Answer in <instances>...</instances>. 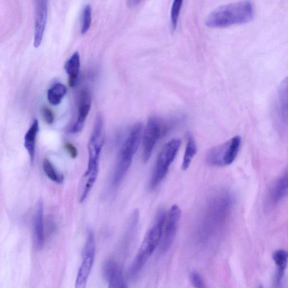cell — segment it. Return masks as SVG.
<instances>
[{"instance_id":"cell-16","label":"cell","mask_w":288,"mask_h":288,"mask_svg":"<svg viewBox=\"0 0 288 288\" xmlns=\"http://www.w3.org/2000/svg\"><path fill=\"white\" fill-rule=\"evenodd\" d=\"M81 62L78 52H75L64 65V69L69 75V86L74 87L77 84Z\"/></svg>"},{"instance_id":"cell-7","label":"cell","mask_w":288,"mask_h":288,"mask_svg":"<svg viewBox=\"0 0 288 288\" xmlns=\"http://www.w3.org/2000/svg\"><path fill=\"white\" fill-rule=\"evenodd\" d=\"M96 252L95 238L92 231H89L85 243L83 259L75 282V287L84 288L90 274Z\"/></svg>"},{"instance_id":"cell-23","label":"cell","mask_w":288,"mask_h":288,"mask_svg":"<svg viewBox=\"0 0 288 288\" xmlns=\"http://www.w3.org/2000/svg\"><path fill=\"white\" fill-rule=\"evenodd\" d=\"M183 0H174L171 9V20L173 30L177 28Z\"/></svg>"},{"instance_id":"cell-4","label":"cell","mask_w":288,"mask_h":288,"mask_svg":"<svg viewBox=\"0 0 288 288\" xmlns=\"http://www.w3.org/2000/svg\"><path fill=\"white\" fill-rule=\"evenodd\" d=\"M105 142L102 117L98 115L95 119L88 143V163L85 175L97 178L99 171V162L103 146Z\"/></svg>"},{"instance_id":"cell-17","label":"cell","mask_w":288,"mask_h":288,"mask_svg":"<svg viewBox=\"0 0 288 288\" xmlns=\"http://www.w3.org/2000/svg\"><path fill=\"white\" fill-rule=\"evenodd\" d=\"M272 258L277 268L275 278L276 286L280 287L287 266V252L284 249L276 250L273 253Z\"/></svg>"},{"instance_id":"cell-2","label":"cell","mask_w":288,"mask_h":288,"mask_svg":"<svg viewBox=\"0 0 288 288\" xmlns=\"http://www.w3.org/2000/svg\"><path fill=\"white\" fill-rule=\"evenodd\" d=\"M166 220V212L161 209L157 213L153 227L146 233L145 237L130 269L129 274L132 279L138 276L151 255L158 246L162 237L163 229Z\"/></svg>"},{"instance_id":"cell-24","label":"cell","mask_w":288,"mask_h":288,"mask_svg":"<svg viewBox=\"0 0 288 288\" xmlns=\"http://www.w3.org/2000/svg\"><path fill=\"white\" fill-rule=\"evenodd\" d=\"M190 281L193 285L196 287H206V285L202 276L199 272L193 271L190 274Z\"/></svg>"},{"instance_id":"cell-20","label":"cell","mask_w":288,"mask_h":288,"mask_svg":"<svg viewBox=\"0 0 288 288\" xmlns=\"http://www.w3.org/2000/svg\"><path fill=\"white\" fill-rule=\"evenodd\" d=\"M197 153V146L196 141L191 134H188L185 152L184 154L182 164V168L183 171H185L190 167L192 160Z\"/></svg>"},{"instance_id":"cell-8","label":"cell","mask_w":288,"mask_h":288,"mask_svg":"<svg viewBox=\"0 0 288 288\" xmlns=\"http://www.w3.org/2000/svg\"><path fill=\"white\" fill-rule=\"evenodd\" d=\"M166 127L156 117H150L143 137V158L147 162L157 141L166 131Z\"/></svg>"},{"instance_id":"cell-12","label":"cell","mask_w":288,"mask_h":288,"mask_svg":"<svg viewBox=\"0 0 288 288\" xmlns=\"http://www.w3.org/2000/svg\"><path fill=\"white\" fill-rule=\"evenodd\" d=\"M104 275L111 288H125L127 285L119 264L112 260L106 262L103 267Z\"/></svg>"},{"instance_id":"cell-11","label":"cell","mask_w":288,"mask_h":288,"mask_svg":"<svg viewBox=\"0 0 288 288\" xmlns=\"http://www.w3.org/2000/svg\"><path fill=\"white\" fill-rule=\"evenodd\" d=\"M92 98L90 93L87 89L80 92L78 102V113L76 122L72 127L70 132L77 134L83 129L85 121L90 111Z\"/></svg>"},{"instance_id":"cell-21","label":"cell","mask_w":288,"mask_h":288,"mask_svg":"<svg viewBox=\"0 0 288 288\" xmlns=\"http://www.w3.org/2000/svg\"><path fill=\"white\" fill-rule=\"evenodd\" d=\"M44 171L51 180L58 183H61L64 181V175L58 172L57 170L53 166L50 160L48 159H44L42 163Z\"/></svg>"},{"instance_id":"cell-1","label":"cell","mask_w":288,"mask_h":288,"mask_svg":"<svg viewBox=\"0 0 288 288\" xmlns=\"http://www.w3.org/2000/svg\"><path fill=\"white\" fill-rule=\"evenodd\" d=\"M254 16L251 2H240L226 5L212 12L206 20L210 28H225L251 22Z\"/></svg>"},{"instance_id":"cell-14","label":"cell","mask_w":288,"mask_h":288,"mask_svg":"<svg viewBox=\"0 0 288 288\" xmlns=\"http://www.w3.org/2000/svg\"><path fill=\"white\" fill-rule=\"evenodd\" d=\"M288 178L287 171L282 174L273 183L268 194V204L275 206L278 204L287 195Z\"/></svg>"},{"instance_id":"cell-22","label":"cell","mask_w":288,"mask_h":288,"mask_svg":"<svg viewBox=\"0 0 288 288\" xmlns=\"http://www.w3.org/2000/svg\"><path fill=\"white\" fill-rule=\"evenodd\" d=\"M91 8L89 5H87L84 8L82 16L81 34L84 35L90 28L91 24Z\"/></svg>"},{"instance_id":"cell-6","label":"cell","mask_w":288,"mask_h":288,"mask_svg":"<svg viewBox=\"0 0 288 288\" xmlns=\"http://www.w3.org/2000/svg\"><path fill=\"white\" fill-rule=\"evenodd\" d=\"M181 141L174 139L168 141L160 151L151 178L150 186L156 187L166 176L169 168L180 148Z\"/></svg>"},{"instance_id":"cell-19","label":"cell","mask_w":288,"mask_h":288,"mask_svg":"<svg viewBox=\"0 0 288 288\" xmlns=\"http://www.w3.org/2000/svg\"><path fill=\"white\" fill-rule=\"evenodd\" d=\"M67 92V88L64 84L56 83L48 91V99L51 105L58 106Z\"/></svg>"},{"instance_id":"cell-26","label":"cell","mask_w":288,"mask_h":288,"mask_svg":"<svg viewBox=\"0 0 288 288\" xmlns=\"http://www.w3.org/2000/svg\"><path fill=\"white\" fill-rule=\"evenodd\" d=\"M64 147L72 158L74 159L77 157L78 151L76 148L71 143H66Z\"/></svg>"},{"instance_id":"cell-10","label":"cell","mask_w":288,"mask_h":288,"mask_svg":"<svg viewBox=\"0 0 288 288\" xmlns=\"http://www.w3.org/2000/svg\"><path fill=\"white\" fill-rule=\"evenodd\" d=\"M34 46L38 48L43 39L48 20V0H36Z\"/></svg>"},{"instance_id":"cell-25","label":"cell","mask_w":288,"mask_h":288,"mask_svg":"<svg viewBox=\"0 0 288 288\" xmlns=\"http://www.w3.org/2000/svg\"><path fill=\"white\" fill-rule=\"evenodd\" d=\"M42 115H43L44 119L49 125H51L53 124L54 121V115L50 109L48 108H44L42 110Z\"/></svg>"},{"instance_id":"cell-27","label":"cell","mask_w":288,"mask_h":288,"mask_svg":"<svg viewBox=\"0 0 288 288\" xmlns=\"http://www.w3.org/2000/svg\"><path fill=\"white\" fill-rule=\"evenodd\" d=\"M141 2H143V0H127V6L131 8L139 6Z\"/></svg>"},{"instance_id":"cell-3","label":"cell","mask_w":288,"mask_h":288,"mask_svg":"<svg viewBox=\"0 0 288 288\" xmlns=\"http://www.w3.org/2000/svg\"><path fill=\"white\" fill-rule=\"evenodd\" d=\"M143 126L141 123H137L132 127L130 134L127 137L123 146L113 177V185L119 186L131 166L132 159L138 150L142 139Z\"/></svg>"},{"instance_id":"cell-5","label":"cell","mask_w":288,"mask_h":288,"mask_svg":"<svg viewBox=\"0 0 288 288\" xmlns=\"http://www.w3.org/2000/svg\"><path fill=\"white\" fill-rule=\"evenodd\" d=\"M242 138L233 137L226 142L211 148L206 155V162L212 166L225 167L232 164L239 152Z\"/></svg>"},{"instance_id":"cell-13","label":"cell","mask_w":288,"mask_h":288,"mask_svg":"<svg viewBox=\"0 0 288 288\" xmlns=\"http://www.w3.org/2000/svg\"><path fill=\"white\" fill-rule=\"evenodd\" d=\"M276 112L278 122L286 128L287 124V78L283 80L278 88Z\"/></svg>"},{"instance_id":"cell-18","label":"cell","mask_w":288,"mask_h":288,"mask_svg":"<svg viewBox=\"0 0 288 288\" xmlns=\"http://www.w3.org/2000/svg\"><path fill=\"white\" fill-rule=\"evenodd\" d=\"M39 131V123L37 120L33 122L25 137L24 146L30 155L31 162H34L36 152V140Z\"/></svg>"},{"instance_id":"cell-15","label":"cell","mask_w":288,"mask_h":288,"mask_svg":"<svg viewBox=\"0 0 288 288\" xmlns=\"http://www.w3.org/2000/svg\"><path fill=\"white\" fill-rule=\"evenodd\" d=\"M34 233L36 247L41 249L43 248L45 243L44 206L41 201L38 204L35 216Z\"/></svg>"},{"instance_id":"cell-9","label":"cell","mask_w":288,"mask_h":288,"mask_svg":"<svg viewBox=\"0 0 288 288\" xmlns=\"http://www.w3.org/2000/svg\"><path fill=\"white\" fill-rule=\"evenodd\" d=\"M181 216L180 208L176 205H173L169 212L168 218L165 229L161 244H160V252L166 253L171 247L174 238L176 234L179 222Z\"/></svg>"}]
</instances>
